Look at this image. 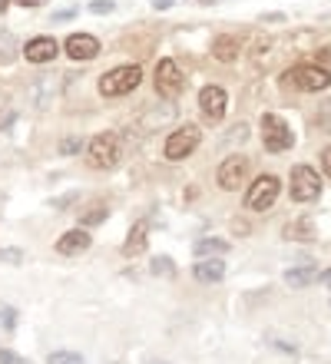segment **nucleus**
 Segmentation results:
<instances>
[{
	"label": "nucleus",
	"instance_id": "f257e3e1",
	"mask_svg": "<svg viewBox=\"0 0 331 364\" xmlns=\"http://www.w3.org/2000/svg\"><path fill=\"white\" fill-rule=\"evenodd\" d=\"M140 80H142V70L136 67V63H132V67H116V70H110V73L100 77V93L103 96H126L140 87Z\"/></svg>",
	"mask_w": 331,
	"mask_h": 364
},
{
	"label": "nucleus",
	"instance_id": "f03ea898",
	"mask_svg": "<svg viewBox=\"0 0 331 364\" xmlns=\"http://www.w3.org/2000/svg\"><path fill=\"white\" fill-rule=\"evenodd\" d=\"M285 80H288L295 90H302V93H322V90L331 83L328 70L318 67V63H302V67H292L288 73H285Z\"/></svg>",
	"mask_w": 331,
	"mask_h": 364
},
{
	"label": "nucleus",
	"instance_id": "7ed1b4c3",
	"mask_svg": "<svg viewBox=\"0 0 331 364\" xmlns=\"http://www.w3.org/2000/svg\"><path fill=\"white\" fill-rule=\"evenodd\" d=\"M278 192H282V182H278V176H258L252 186H248L246 192V209L252 212H265V209H272L275 199H278Z\"/></svg>",
	"mask_w": 331,
	"mask_h": 364
},
{
	"label": "nucleus",
	"instance_id": "20e7f679",
	"mask_svg": "<svg viewBox=\"0 0 331 364\" xmlns=\"http://www.w3.org/2000/svg\"><path fill=\"white\" fill-rule=\"evenodd\" d=\"M262 143H265L268 153H285V149H292L295 136H292V129H288V123H285L282 116L262 113Z\"/></svg>",
	"mask_w": 331,
	"mask_h": 364
},
{
	"label": "nucleus",
	"instance_id": "39448f33",
	"mask_svg": "<svg viewBox=\"0 0 331 364\" xmlns=\"http://www.w3.org/2000/svg\"><path fill=\"white\" fill-rule=\"evenodd\" d=\"M120 149H123V143H120L116 133L93 136V143H90V166L93 169H113L120 163Z\"/></svg>",
	"mask_w": 331,
	"mask_h": 364
},
{
	"label": "nucleus",
	"instance_id": "423d86ee",
	"mask_svg": "<svg viewBox=\"0 0 331 364\" xmlns=\"http://www.w3.org/2000/svg\"><path fill=\"white\" fill-rule=\"evenodd\" d=\"M199 139H202L199 126L186 123V126H179L176 133H169V139H166V149H162V153H166V159H169V163H179V159H186V156L196 149Z\"/></svg>",
	"mask_w": 331,
	"mask_h": 364
},
{
	"label": "nucleus",
	"instance_id": "0eeeda50",
	"mask_svg": "<svg viewBox=\"0 0 331 364\" xmlns=\"http://www.w3.org/2000/svg\"><path fill=\"white\" fill-rule=\"evenodd\" d=\"M295 202H315L322 196V179L312 166H295L292 169V186H288Z\"/></svg>",
	"mask_w": 331,
	"mask_h": 364
},
{
	"label": "nucleus",
	"instance_id": "6e6552de",
	"mask_svg": "<svg viewBox=\"0 0 331 364\" xmlns=\"http://www.w3.org/2000/svg\"><path fill=\"white\" fill-rule=\"evenodd\" d=\"M186 90V77L176 60H159L156 63V93L166 96V100H176V96Z\"/></svg>",
	"mask_w": 331,
	"mask_h": 364
},
{
	"label": "nucleus",
	"instance_id": "1a4fd4ad",
	"mask_svg": "<svg viewBox=\"0 0 331 364\" xmlns=\"http://www.w3.org/2000/svg\"><path fill=\"white\" fill-rule=\"evenodd\" d=\"M246 176H248V159H246V156H242V153L228 156V159H222V166H219V173H216L219 189L236 192L238 186L246 182Z\"/></svg>",
	"mask_w": 331,
	"mask_h": 364
},
{
	"label": "nucleus",
	"instance_id": "9d476101",
	"mask_svg": "<svg viewBox=\"0 0 331 364\" xmlns=\"http://www.w3.org/2000/svg\"><path fill=\"white\" fill-rule=\"evenodd\" d=\"M226 103H228V96L222 87H202L199 90V109H202V119L206 123H222V116H226Z\"/></svg>",
	"mask_w": 331,
	"mask_h": 364
},
{
	"label": "nucleus",
	"instance_id": "9b49d317",
	"mask_svg": "<svg viewBox=\"0 0 331 364\" xmlns=\"http://www.w3.org/2000/svg\"><path fill=\"white\" fill-rule=\"evenodd\" d=\"M60 90V80L57 77H50V73H40V77L30 80V87H27V100L37 109H47V106H53V96H57Z\"/></svg>",
	"mask_w": 331,
	"mask_h": 364
},
{
	"label": "nucleus",
	"instance_id": "f8f14e48",
	"mask_svg": "<svg viewBox=\"0 0 331 364\" xmlns=\"http://www.w3.org/2000/svg\"><path fill=\"white\" fill-rule=\"evenodd\" d=\"M63 50H66V57H73V60H93L100 53V40L90 37V33H70Z\"/></svg>",
	"mask_w": 331,
	"mask_h": 364
},
{
	"label": "nucleus",
	"instance_id": "ddd939ff",
	"mask_svg": "<svg viewBox=\"0 0 331 364\" xmlns=\"http://www.w3.org/2000/svg\"><path fill=\"white\" fill-rule=\"evenodd\" d=\"M172 119H176V106L159 103V106H149V109L140 116V126L146 129V133H156V129H162V126H169Z\"/></svg>",
	"mask_w": 331,
	"mask_h": 364
},
{
	"label": "nucleus",
	"instance_id": "4468645a",
	"mask_svg": "<svg viewBox=\"0 0 331 364\" xmlns=\"http://www.w3.org/2000/svg\"><path fill=\"white\" fill-rule=\"evenodd\" d=\"M60 53V43L53 37H33L23 47V57L30 60V63H50V60Z\"/></svg>",
	"mask_w": 331,
	"mask_h": 364
},
{
	"label": "nucleus",
	"instance_id": "2eb2a0df",
	"mask_svg": "<svg viewBox=\"0 0 331 364\" xmlns=\"http://www.w3.org/2000/svg\"><path fill=\"white\" fill-rule=\"evenodd\" d=\"M90 245H93V235L80 225V229H70L66 235H60L57 252H60V255H80V252H86Z\"/></svg>",
	"mask_w": 331,
	"mask_h": 364
},
{
	"label": "nucleus",
	"instance_id": "dca6fc26",
	"mask_svg": "<svg viewBox=\"0 0 331 364\" xmlns=\"http://www.w3.org/2000/svg\"><path fill=\"white\" fill-rule=\"evenodd\" d=\"M146 235H149V222L146 219H140L136 225L130 229V235H126V242H123V255L126 259H136V255H142L146 252Z\"/></svg>",
	"mask_w": 331,
	"mask_h": 364
},
{
	"label": "nucleus",
	"instance_id": "f3484780",
	"mask_svg": "<svg viewBox=\"0 0 331 364\" xmlns=\"http://www.w3.org/2000/svg\"><path fill=\"white\" fill-rule=\"evenodd\" d=\"M238 53H242V40L232 37V33H226V37H216V40H212V57H216L219 63H232Z\"/></svg>",
	"mask_w": 331,
	"mask_h": 364
},
{
	"label": "nucleus",
	"instance_id": "a211bd4d",
	"mask_svg": "<svg viewBox=\"0 0 331 364\" xmlns=\"http://www.w3.org/2000/svg\"><path fill=\"white\" fill-rule=\"evenodd\" d=\"M192 275H196L199 282H222V278H226V265H222L219 255H212V259H199L196 265H192Z\"/></svg>",
	"mask_w": 331,
	"mask_h": 364
},
{
	"label": "nucleus",
	"instance_id": "6ab92c4d",
	"mask_svg": "<svg viewBox=\"0 0 331 364\" xmlns=\"http://www.w3.org/2000/svg\"><path fill=\"white\" fill-rule=\"evenodd\" d=\"M282 235H285L288 242H315V222L308 219V215H302V219L288 222Z\"/></svg>",
	"mask_w": 331,
	"mask_h": 364
},
{
	"label": "nucleus",
	"instance_id": "aec40b11",
	"mask_svg": "<svg viewBox=\"0 0 331 364\" xmlns=\"http://www.w3.org/2000/svg\"><path fill=\"white\" fill-rule=\"evenodd\" d=\"M315 282H318V269H315V265L285 272V285H292V288H305V285H315Z\"/></svg>",
	"mask_w": 331,
	"mask_h": 364
},
{
	"label": "nucleus",
	"instance_id": "412c9836",
	"mask_svg": "<svg viewBox=\"0 0 331 364\" xmlns=\"http://www.w3.org/2000/svg\"><path fill=\"white\" fill-rule=\"evenodd\" d=\"M226 252H228V242L226 239H199L196 242V255H199V259H209V255H219V259H222Z\"/></svg>",
	"mask_w": 331,
	"mask_h": 364
},
{
	"label": "nucleus",
	"instance_id": "4be33fe9",
	"mask_svg": "<svg viewBox=\"0 0 331 364\" xmlns=\"http://www.w3.org/2000/svg\"><path fill=\"white\" fill-rule=\"evenodd\" d=\"M14 60H17V37H14L10 30H4V33H0V63L7 67Z\"/></svg>",
	"mask_w": 331,
	"mask_h": 364
},
{
	"label": "nucleus",
	"instance_id": "5701e85b",
	"mask_svg": "<svg viewBox=\"0 0 331 364\" xmlns=\"http://www.w3.org/2000/svg\"><path fill=\"white\" fill-rule=\"evenodd\" d=\"M106 215H110V209H106L103 202H96V205H90V209L80 215V225H83V229H90V225H100V222H106Z\"/></svg>",
	"mask_w": 331,
	"mask_h": 364
},
{
	"label": "nucleus",
	"instance_id": "b1692460",
	"mask_svg": "<svg viewBox=\"0 0 331 364\" xmlns=\"http://www.w3.org/2000/svg\"><path fill=\"white\" fill-rule=\"evenodd\" d=\"M152 275H162V278L176 275V265H172L169 255H156V259H152Z\"/></svg>",
	"mask_w": 331,
	"mask_h": 364
},
{
	"label": "nucleus",
	"instance_id": "393cba45",
	"mask_svg": "<svg viewBox=\"0 0 331 364\" xmlns=\"http://www.w3.org/2000/svg\"><path fill=\"white\" fill-rule=\"evenodd\" d=\"M17 308L7 305V301H0V328H7V331H14L17 328Z\"/></svg>",
	"mask_w": 331,
	"mask_h": 364
},
{
	"label": "nucleus",
	"instance_id": "a878e982",
	"mask_svg": "<svg viewBox=\"0 0 331 364\" xmlns=\"http://www.w3.org/2000/svg\"><path fill=\"white\" fill-rule=\"evenodd\" d=\"M315 126L322 129V133H331V100H325L318 106V113H315Z\"/></svg>",
	"mask_w": 331,
	"mask_h": 364
},
{
	"label": "nucleus",
	"instance_id": "bb28decb",
	"mask_svg": "<svg viewBox=\"0 0 331 364\" xmlns=\"http://www.w3.org/2000/svg\"><path fill=\"white\" fill-rule=\"evenodd\" d=\"M47 364H86L83 355H76V351H53L47 358Z\"/></svg>",
	"mask_w": 331,
	"mask_h": 364
},
{
	"label": "nucleus",
	"instance_id": "cd10ccee",
	"mask_svg": "<svg viewBox=\"0 0 331 364\" xmlns=\"http://www.w3.org/2000/svg\"><path fill=\"white\" fill-rule=\"evenodd\" d=\"M0 265H23V249H0Z\"/></svg>",
	"mask_w": 331,
	"mask_h": 364
},
{
	"label": "nucleus",
	"instance_id": "c85d7f7f",
	"mask_svg": "<svg viewBox=\"0 0 331 364\" xmlns=\"http://www.w3.org/2000/svg\"><path fill=\"white\" fill-rule=\"evenodd\" d=\"M0 364H30L27 358L14 355V351H7V348H0Z\"/></svg>",
	"mask_w": 331,
	"mask_h": 364
},
{
	"label": "nucleus",
	"instance_id": "c756f323",
	"mask_svg": "<svg viewBox=\"0 0 331 364\" xmlns=\"http://www.w3.org/2000/svg\"><path fill=\"white\" fill-rule=\"evenodd\" d=\"M90 10H93V14H113L116 4H113V0H93V4H90Z\"/></svg>",
	"mask_w": 331,
	"mask_h": 364
},
{
	"label": "nucleus",
	"instance_id": "7c9ffc66",
	"mask_svg": "<svg viewBox=\"0 0 331 364\" xmlns=\"http://www.w3.org/2000/svg\"><path fill=\"white\" fill-rule=\"evenodd\" d=\"M80 146H83V143L70 136V139H63V143H60V153H66V156H70V153H80Z\"/></svg>",
	"mask_w": 331,
	"mask_h": 364
},
{
	"label": "nucleus",
	"instance_id": "2f4dec72",
	"mask_svg": "<svg viewBox=\"0 0 331 364\" xmlns=\"http://www.w3.org/2000/svg\"><path fill=\"white\" fill-rule=\"evenodd\" d=\"M76 199V192H70V196H60V199H53V209H66L70 202Z\"/></svg>",
	"mask_w": 331,
	"mask_h": 364
},
{
	"label": "nucleus",
	"instance_id": "473e14b6",
	"mask_svg": "<svg viewBox=\"0 0 331 364\" xmlns=\"http://www.w3.org/2000/svg\"><path fill=\"white\" fill-rule=\"evenodd\" d=\"M315 60H318V67H328V63H331V47L318 50V57H315Z\"/></svg>",
	"mask_w": 331,
	"mask_h": 364
},
{
	"label": "nucleus",
	"instance_id": "72a5a7b5",
	"mask_svg": "<svg viewBox=\"0 0 331 364\" xmlns=\"http://www.w3.org/2000/svg\"><path fill=\"white\" fill-rule=\"evenodd\" d=\"M10 123H14V109H4V113H0V129H7Z\"/></svg>",
	"mask_w": 331,
	"mask_h": 364
},
{
	"label": "nucleus",
	"instance_id": "f704fd0d",
	"mask_svg": "<svg viewBox=\"0 0 331 364\" xmlns=\"http://www.w3.org/2000/svg\"><path fill=\"white\" fill-rule=\"evenodd\" d=\"M10 4H20V7H43L47 0H10Z\"/></svg>",
	"mask_w": 331,
	"mask_h": 364
},
{
	"label": "nucleus",
	"instance_id": "c9c22d12",
	"mask_svg": "<svg viewBox=\"0 0 331 364\" xmlns=\"http://www.w3.org/2000/svg\"><path fill=\"white\" fill-rule=\"evenodd\" d=\"M76 17V10H57L53 14V20H73Z\"/></svg>",
	"mask_w": 331,
	"mask_h": 364
},
{
	"label": "nucleus",
	"instance_id": "e433bc0d",
	"mask_svg": "<svg viewBox=\"0 0 331 364\" xmlns=\"http://www.w3.org/2000/svg\"><path fill=\"white\" fill-rule=\"evenodd\" d=\"M322 166H325V173L331 176V146H328V149H325V153H322Z\"/></svg>",
	"mask_w": 331,
	"mask_h": 364
},
{
	"label": "nucleus",
	"instance_id": "4c0bfd02",
	"mask_svg": "<svg viewBox=\"0 0 331 364\" xmlns=\"http://www.w3.org/2000/svg\"><path fill=\"white\" fill-rule=\"evenodd\" d=\"M172 4H176V0H152V7H156V10H169Z\"/></svg>",
	"mask_w": 331,
	"mask_h": 364
},
{
	"label": "nucleus",
	"instance_id": "58836bf2",
	"mask_svg": "<svg viewBox=\"0 0 331 364\" xmlns=\"http://www.w3.org/2000/svg\"><path fill=\"white\" fill-rule=\"evenodd\" d=\"M262 20H268V23H282V20H285V17H282V14H265V17H262Z\"/></svg>",
	"mask_w": 331,
	"mask_h": 364
},
{
	"label": "nucleus",
	"instance_id": "ea45409f",
	"mask_svg": "<svg viewBox=\"0 0 331 364\" xmlns=\"http://www.w3.org/2000/svg\"><path fill=\"white\" fill-rule=\"evenodd\" d=\"M318 282H322V285H328V288H331V272H318Z\"/></svg>",
	"mask_w": 331,
	"mask_h": 364
},
{
	"label": "nucleus",
	"instance_id": "a19ab883",
	"mask_svg": "<svg viewBox=\"0 0 331 364\" xmlns=\"http://www.w3.org/2000/svg\"><path fill=\"white\" fill-rule=\"evenodd\" d=\"M7 7H10V0H0V14H4Z\"/></svg>",
	"mask_w": 331,
	"mask_h": 364
},
{
	"label": "nucleus",
	"instance_id": "79ce46f5",
	"mask_svg": "<svg viewBox=\"0 0 331 364\" xmlns=\"http://www.w3.org/2000/svg\"><path fill=\"white\" fill-rule=\"evenodd\" d=\"M146 364H169V361H156V358H146Z\"/></svg>",
	"mask_w": 331,
	"mask_h": 364
},
{
	"label": "nucleus",
	"instance_id": "37998d69",
	"mask_svg": "<svg viewBox=\"0 0 331 364\" xmlns=\"http://www.w3.org/2000/svg\"><path fill=\"white\" fill-rule=\"evenodd\" d=\"M192 4H219V0H192Z\"/></svg>",
	"mask_w": 331,
	"mask_h": 364
}]
</instances>
